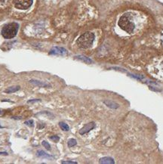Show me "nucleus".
I'll return each instance as SVG.
<instances>
[{
  "instance_id": "1",
  "label": "nucleus",
  "mask_w": 163,
  "mask_h": 164,
  "mask_svg": "<svg viewBox=\"0 0 163 164\" xmlns=\"http://www.w3.org/2000/svg\"><path fill=\"white\" fill-rule=\"evenodd\" d=\"M119 27L128 33H132L135 29V24L130 14H125L119 18L118 22Z\"/></svg>"
},
{
  "instance_id": "2",
  "label": "nucleus",
  "mask_w": 163,
  "mask_h": 164,
  "mask_svg": "<svg viewBox=\"0 0 163 164\" xmlns=\"http://www.w3.org/2000/svg\"><path fill=\"white\" fill-rule=\"evenodd\" d=\"M95 39V36L91 32H86L81 35L76 41L78 46L81 48L86 49L91 47Z\"/></svg>"
},
{
  "instance_id": "3",
  "label": "nucleus",
  "mask_w": 163,
  "mask_h": 164,
  "mask_svg": "<svg viewBox=\"0 0 163 164\" xmlns=\"http://www.w3.org/2000/svg\"><path fill=\"white\" fill-rule=\"evenodd\" d=\"M19 25L17 23H10L3 27L2 35L5 39H12L18 33Z\"/></svg>"
},
{
  "instance_id": "4",
  "label": "nucleus",
  "mask_w": 163,
  "mask_h": 164,
  "mask_svg": "<svg viewBox=\"0 0 163 164\" xmlns=\"http://www.w3.org/2000/svg\"><path fill=\"white\" fill-rule=\"evenodd\" d=\"M14 6L20 10L28 9L33 4V0H14Z\"/></svg>"
},
{
  "instance_id": "5",
  "label": "nucleus",
  "mask_w": 163,
  "mask_h": 164,
  "mask_svg": "<svg viewBox=\"0 0 163 164\" xmlns=\"http://www.w3.org/2000/svg\"><path fill=\"white\" fill-rule=\"evenodd\" d=\"M152 73L155 75L154 77L160 79H163V60L158 64L156 67L153 68Z\"/></svg>"
},
{
  "instance_id": "6",
  "label": "nucleus",
  "mask_w": 163,
  "mask_h": 164,
  "mask_svg": "<svg viewBox=\"0 0 163 164\" xmlns=\"http://www.w3.org/2000/svg\"><path fill=\"white\" fill-rule=\"evenodd\" d=\"M67 54V51L63 47H54L49 51V55H64Z\"/></svg>"
},
{
  "instance_id": "7",
  "label": "nucleus",
  "mask_w": 163,
  "mask_h": 164,
  "mask_svg": "<svg viewBox=\"0 0 163 164\" xmlns=\"http://www.w3.org/2000/svg\"><path fill=\"white\" fill-rule=\"evenodd\" d=\"M95 127V124L94 122L89 123L86 124L83 128H82L79 131V134L80 135H84L85 133H88V132H90L91 130H92Z\"/></svg>"
},
{
  "instance_id": "8",
  "label": "nucleus",
  "mask_w": 163,
  "mask_h": 164,
  "mask_svg": "<svg viewBox=\"0 0 163 164\" xmlns=\"http://www.w3.org/2000/svg\"><path fill=\"white\" fill-rule=\"evenodd\" d=\"M36 154L39 157H42V158H46V159H53L54 158L53 156L49 155L48 154H47L46 152H45L44 151H42V150L37 151Z\"/></svg>"
},
{
  "instance_id": "9",
  "label": "nucleus",
  "mask_w": 163,
  "mask_h": 164,
  "mask_svg": "<svg viewBox=\"0 0 163 164\" xmlns=\"http://www.w3.org/2000/svg\"><path fill=\"white\" fill-rule=\"evenodd\" d=\"M29 83H30L31 84H33V85H34V86H39V87H48V86H49L48 84L43 83V82H41V81H39V80H36V79L29 80Z\"/></svg>"
},
{
  "instance_id": "10",
  "label": "nucleus",
  "mask_w": 163,
  "mask_h": 164,
  "mask_svg": "<svg viewBox=\"0 0 163 164\" xmlns=\"http://www.w3.org/2000/svg\"><path fill=\"white\" fill-rule=\"evenodd\" d=\"M99 163H103V164H114L115 163V161L113 160V158L107 157V156H106V157L101 158L100 160Z\"/></svg>"
},
{
  "instance_id": "11",
  "label": "nucleus",
  "mask_w": 163,
  "mask_h": 164,
  "mask_svg": "<svg viewBox=\"0 0 163 164\" xmlns=\"http://www.w3.org/2000/svg\"><path fill=\"white\" fill-rule=\"evenodd\" d=\"M75 58L78 59V60H79V61H83V62L86 63V64H91L92 62V61L91 60L90 58H88V57L84 56V55H78V56H76Z\"/></svg>"
},
{
  "instance_id": "12",
  "label": "nucleus",
  "mask_w": 163,
  "mask_h": 164,
  "mask_svg": "<svg viewBox=\"0 0 163 164\" xmlns=\"http://www.w3.org/2000/svg\"><path fill=\"white\" fill-rule=\"evenodd\" d=\"M20 89V86H12V87H9L7 89L5 90V93H8V94H10V93H14V92H18Z\"/></svg>"
},
{
  "instance_id": "13",
  "label": "nucleus",
  "mask_w": 163,
  "mask_h": 164,
  "mask_svg": "<svg viewBox=\"0 0 163 164\" xmlns=\"http://www.w3.org/2000/svg\"><path fill=\"white\" fill-rule=\"evenodd\" d=\"M59 125H60V127L61 128V129H62L63 131L66 132V131H69V130H70L69 125H68L67 124H66V123H63V122H61L60 123H59Z\"/></svg>"
},
{
  "instance_id": "14",
  "label": "nucleus",
  "mask_w": 163,
  "mask_h": 164,
  "mask_svg": "<svg viewBox=\"0 0 163 164\" xmlns=\"http://www.w3.org/2000/svg\"><path fill=\"white\" fill-rule=\"evenodd\" d=\"M67 144H68V147H73V146L76 145V144H77V141H76V139H74V138H71V139H70V140L68 141Z\"/></svg>"
},
{
  "instance_id": "15",
  "label": "nucleus",
  "mask_w": 163,
  "mask_h": 164,
  "mask_svg": "<svg viewBox=\"0 0 163 164\" xmlns=\"http://www.w3.org/2000/svg\"><path fill=\"white\" fill-rule=\"evenodd\" d=\"M109 107H112V108H117L118 107V104H115V103H113V102H110V101H105L104 102Z\"/></svg>"
},
{
  "instance_id": "16",
  "label": "nucleus",
  "mask_w": 163,
  "mask_h": 164,
  "mask_svg": "<svg viewBox=\"0 0 163 164\" xmlns=\"http://www.w3.org/2000/svg\"><path fill=\"white\" fill-rule=\"evenodd\" d=\"M42 146L45 147V148H46L47 150H48V151H50L51 150V145L48 144V142H47V141H43L42 142Z\"/></svg>"
},
{
  "instance_id": "17",
  "label": "nucleus",
  "mask_w": 163,
  "mask_h": 164,
  "mask_svg": "<svg viewBox=\"0 0 163 164\" xmlns=\"http://www.w3.org/2000/svg\"><path fill=\"white\" fill-rule=\"evenodd\" d=\"M24 124H26L28 126H31V127H33V126L34 125V122L33 120H27L24 123Z\"/></svg>"
},
{
  "instance_id": "18",
  "label": "nucleus",
  "mask_w": 163,
  "mask_h": 164,
  "mask_svg": "<svg viewBox=\"0 0 163 164\" xmlns=\"http://www.w3.org/2000/svg\"><path fill=\"white\" fill-rule=\"evenodd\" d=\"M50 138H51V140L54 141V142H57V141H59V140H60V138H59L58 136H56V135H54V136H51Z\"/></svg>"
},
{
  "instance_id": "19",
  "label": "nucleus",
  "mask_w": 163,
  "mask_h": 164,
  "mask_svg": "<svg viewBox=\"0 0 163 164\" xmlns=\"http://www.w3.org/2000/svg\"><path fill=\"white\" fill-rule=\"evenodd\" d=\"M61 163H63V164H77V162H74V161H62Z\"/></svg>"
},
{
  "instance_id": "20",
  "label": "nucleus",
  "mask_w": 163,
  "mask_h": 164,
  "mask_svg": "<svg viewBox=\"0 0 163 164\" xmlns=\"http://www.w3.org/2000/svg\"><path fill=\"white\" fill-rule=\"evenodd\" d=\"M41 99H32V100H29L27 101L28 104H31V103H35V102H40Z\"/></svg>"
},
{
  "instance_id": "21",
  "label": "nucleus",
  "mask_w": 163,
  "mask_h": 164,
  "mask_svg": "<svg viewBox=\"0 0 163 164\" xmlns=\"http://www.w3.org/2000/svg\"><path fill=\"white\" fill-rule=\"evenodd\" d=\"M0 155H8L7 152H0Z\"/></svg>"
},
{
  "instance_id": "22",
  "label": "nucleus",
  "mask_w": 163,
  "mask_h": 164,
  "mask_svg": "<svg viewBox=\"0 0 163 164\" xmlns=\"http://www.w3.org/2000/svg\"><path fill=\"white\" fill-rule=\"evenodd\" d=\"M0 128H1V129H2V128H3V126H2V125H1V124H0Z\"/></svg>"
}]
</instances>
